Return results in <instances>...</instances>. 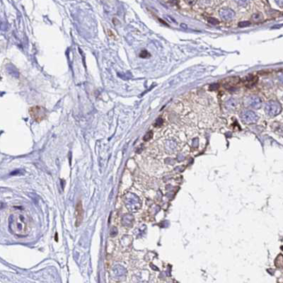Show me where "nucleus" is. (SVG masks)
Segmentation results:
<instances>
[{"mask_svg":"<svg viewBox=\"0 0 283 283\" xmlns=\"http://www.w3.org/2000/svg\"><path fill=\"white\" fill-rule=\"evenodd\" d=\"M240 118L244 123H248V124L256 123L258 119L257 115L253 111H249V110L242 111L240 114Z\"/></svg>","mask_w":283,"mask_h":283,"instance_id":"obj_4","label":"nucleus"},{"mask_svg":"<svg viewBox=\"0 0 283 283\" xmlns=\"http://www.w3.org/2000/svg\"><path fill=\"white\" fill-rule=\"evenodd\" d=\"M163 123V119H161V118H158L157 120H156V122L154 123V126H161V125H162Z\"/></svg>","mask_w":283,"mask_h":283,"instance_id":"obj_14","label":"nucleus"},{"mask_svg":"<svg viewBox=\"0 0 283 283\" xmlns=\"http://www.w3.org/2000/svg\"><path fill=\"white\" fill-rule=\"evenodd\" d=\"M75 216H76V226L79 227L82 224L83 218H84V210H83L82 204L81 202L77 204L76 209H75Z\"/></svg>","mask_w":283,"mask_h":283,"instance_id":"obj_6","label":"nucleus"},{"mask_svg":"<svg viewBox=\"0 0 283 283\" xmlns=\"http://www.w3.org/2000/svg\"><path fill=\"white\" fill-rule=\"evenodd\" d=\"M279 81H280L282 84H283V74L280 75V76L279 77Z\"/></svg>","mask_w":283,"mask_h":283,"instance_id":"obj_17","label":"nucleus"},{"mask_svg":"<svg viewBox=\"0 0 283 283\" xmlns=\"http://www.w3.org/2000/svg\"><path fill=\"white\" fill-rule=\"evenodd\" d=\"M29 113L33 120L38 123L45 120L48 116L47 110L44 107L38 106V105L30 108L29 109Z\"/></svg>","mask_w":283,"mask_h":283,"instance_id":"obj_2","label":"nucleus"},{"mask_svg":"<svg viewBox=\"0 0 283 283\" xmlns=\"http://www.w3.org/2000/svg\"><path fill=\"white\" fill-rule=\"evenodd\" d=\"M226 108L229 110H235L238 105V101L235 99H230L226 102Z\"/></svg>","mask_w":283,"mask_h":283,"instance_id":"obj_9","label":"nucleus"},{"mask_svg":"<svg viewBox=\"0 0 283 283\" xmlns=\"http://www.w3.org/2000/svg\"><path fill=\"white\" fill-rule=\"evenodd\" d=\"M248 106L253 108L254 109H259L261 108L263 104V101L261 98L256 96H250L248 98L247 101H246Z\"/></svg>","mask_w":283,"mask_h":283,"instance_id":"obj_5","label":"nucleus"},{"mask_svg":"<svg viewBox=\"0 0 283 283\" xmlns=\"http://www.w3.org/2000/svg\"><path fill=\"white\" fill-rule=\"evenodd\" d=\"M263 18V16L261 14V13H256L253 16V19L254 21H259L262 19Z\"/></svg>","mask_w":283,"mask_h":283,"instance_id":"obj_13","label":"nucleus"},{"mask_svg":"<svg viewBox=\"0 0 283 283\" xmlns=\"http://www.w3.org/2000/svg\"><path fill=\"white\" fill-rule=\"evenodd\" d=\"M153 136V132L152 131H149V132H147V134H145V136L144 137V141H149V140Z\"/></svg>","mask_w":283,"mask_h":283,"instance_id":"obj_10","label":"nucleus"},{"mask_svg":"<svg viewBox=\"0 0 283 283\" xmlns=\"http://www.w3.org/2000/svg\"><path fill=\"white\" fill-rule=\"evenodd\" d=\"M178 147L177 142L173 140H168L165 142V148L169 152H174Z\"/></svg>","mask_w":283,"mask_h":283,"instance_id":"obj_8","label":"nucleus"},{"mask_svg":"<svg viewBox=\"0 0 283 283\" xmlns=\"http://www.w3.org/2000/svg\"><path fill=\"white\" fill-rule=\"evenodd\" d=\"M108 35H109V36H111V37L115 38V34L113 33L111 31V30H108Z\"/></svg>","mask_w":283,"mask_h":283,"instance_id":"obj_16","label":"nucleus"},{"mask_svg":"<svg viewBox=\"0 0 283 283\" xmlns=\"http://www.w3.org/2000/svg\"><path fill=\"white\" fill-rule=\"evenodd\" d=\"M249 26H251V23L249 22H242L238 24V26L241 28H244V27H248Z\"/></svg>","mask_w":283,"mask_h":283,"instance_id":"obj_11","label":"nucleus"},{"mask_svg":"<svg viewBox=\"0 0 283 283\" xmlns=\"http://www.w3.org/2000/svg\"><path fill=\"white\" fill-rule=\"evenodd\" d=\"M208 22L209 23V24H218V21L216 19H215V18H210V19H208Z\"/></svg>","mask_w":283,"mask_h":283,"instance_id":"obj_15","label":"nucleus"},{"mask_svg":"<svg viewBox=\"0 0 283 283\" xmlns=\"http://www.w3.org/2000/svg\"><path fill=\"white\" fill-rule=\"evenodd\" d=\"M9 227L11 232L19 236H26L28 233L29 222L27 215L24 213L16 212L10 215Z\"/></svg>","mask_w":283,"mask_h":283,"instance_id":"obj_1","label":"nucleus"},{"mask_svg":"<svg viewBox=\"0 0 283 283\" xmlns=\"http://www.w3.org/2000/svg\"><path fill=\"white\" fill-rule=\"evenodd\" d=\"M282 111L281 105L277 101H270L266 103L265 106V111L267 115L274 117L280 114Z\"/></svg>","mask_w":283,"mask_h":283,"instance_id":"obj_3","label":"nucleus"},{"mask_svg":"<svg viewBox=\"0 0 283 283\" xmlns=\"http://www.w3.org/2000/svg\"><path fill=\"white\" fill-rule=\"evenodd\" d=\"M149 53H148L147 51H141V53H140V57H142V58H146L148 56H149Z\"/></svg>","mask_w":283,"mask_h":283,"instance_id":"obj_12","label":"nucleus"},{"mask_svg":"<svg viewBox=\"0 0 283 283\" xmlns=\"http://www.w3.org/2000/svg\"><path fill=\"white\" fill-rule=\"evenodd\" d=\"M219 16L224 20L229 21L232 20L235 17V13L234 11L230 9H222L219 11Z\"/></svg>","mask_w":283,"mask_h":283,"instance_id":"obj_7","label":"nucleus"}]
</instances>
